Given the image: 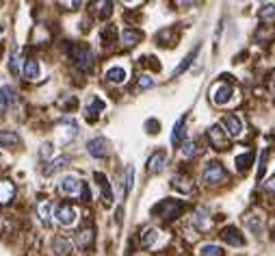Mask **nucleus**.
I'll return each mask as SVG.
<instances>
[{
	"label": "nucleus",
	"instance_id": "ea45409f",
	"mask_svg": "<svg viewBox=\"0 0 275 256\" xmlns=\"http://www.w3.org/2000/svg\"><path fill=\"white\" fill-rule=\"evenodd\" d=\"M273 89H275V83H273Z\"/></svg>",
	"mask_w": 275,
	"mask_h": 256
},
{
	"label": "nucleus",
	"instance_id": "c756f323",
	"mask_svg": "<svg viewBox=\"0 0 275 256\" xmlns=\"http://www.w3.org/2000/svg\"><path fill=\"white\" fill-rule=\"evenodd\" d=\"M67 163H69V159H67V156H59V159H54L52 163H50V167H46V170H44V174H46V176H52L54 171L63 170V167L67 165Z\"/></svg>",
	"mask_w": 275,
	"mask_h": 256
},
{
	"label": "nucleus",
	"instance_id": "6ab92c4d",
	"mask_svg": "<svg viewBox=\"0 0 275 256\" xmlns=\"http://www.w3.org/2000/svg\"><path fill=\"white\" fill-rule=\"evenodd\" d=\"M16 195V187L11 180H0V204H9Z\"/></svg>",
	"mask_w": 275,
	"mask_h": 256
},
{
	"label": "nucleus",
	"instance_id": "aec40b11",
	"mask_svg": "<svg viewBox=\"0 0 275 256\" xmlns=\"http://www.w3.org/2000/svg\"><path fill=\"white\" fill-rule=\"evenodd\" d=\"M141 37H143L141 31H137V29H124L122 31V44L130 48V46H137L139 41H141Z\"/></svg>",
	"mask_w": 275,
	"mask_h": 256
},
{
	"label": "nucleus",
	"instance_id": "f704fd0d",
	"mask_svg": "<svg viewBox=\"0 0 275 256\" xmlns=\"http://www.w3.org/2000/svg\"><path fill=\"white\" fill-rule=\"evenodd\" d=\"M39 156L41 159H50V156H52V146H50V143H44V146L39 148Z\"/></svg>",
	"mask_w": 275,
	"mask_h": 256
},
{
	"label": "nucleus",
	"instance_id": "39448f33",
	"mask_svg": "<svg viewBox=\"0 0 275 256\" xmlns=\"http://www.w3.org/2000/svg\"><path fill=\"white\" fill-rule=\"evenodd\" d=\"M208 139H210V146L214 150H227L230 148V135L223 130V126H210L208 130Z\"/></svg>",
	"mask_w": 275,
	"mask_h": 256
},
{
	"label": "nucleus",
	"instance_id": "423d86ee",
	"mask_svg": "<svg viewBox=\"0 0 275 256\" xmlns=\"http://www.w3.org/2000/svg\"><path fill=\"white\" fill-rule=\"evenodd\" d=\"M232 96H234V89H232L227 83H219V85H214L212 87V94H210L212 102L217 106H226L227 102L232 100Z\"/></svg>",
	"mask_w": 275,
	"mask_h": 256
},
{
	"label": "nucleus",
	"instance_id": "c85d7f7f",
	"mask_svg": "<svg viewBox=\"0 0 275 256\" xmlns=\"http://www.w3.org/2000/svg\"><path fill=\"white\" fill-rule=\"evenodd\" d=\"M197 256H223V250L219 248L217 243H204L202 248H199Z\"/></svg>",
	"mask_w": 275,
	"mask_h": 256
},
{
	"label": "nucleus",
	"instance_id": "393cba45",
	"mask_svg": "<svg viewBox=\"0 0 275 256\" xmlns=\"http://www.w3.org/2000/svg\"><path fill=\"white\" fill-rule=\"evenodd\" d=\"M0 146H7V148L20 146V135L13 133V130H2L0 133Z\"/></svg>",
	"mask_w": 275,
	"mask_h": 256
},
{
	"label": "nucleus",
	"instance_id": "f257e3e1",
	"mask_svg": "<svg viewBox=\"0 0 275 256\" xmlns=\"http://www.w3.org/2000/svg\"><path fill=\"white\" fill-rule=\"evenodd\" d=\"M59 191L63 195H85V198H89V193H87L85 185H82V180L78 178V176L74 174H65L61 180H59Z\"/></svg>",
	"mask_w": 275,
	"mask_h": 256
},
{
	"label": "nucleus",
	"instance_id": "6e6552de",
	"mask_svg": "<svg viewBox=\"0 0 275 256\" xmlns=\"http://www.w3.org/2000/svg\"><path fill=\"white\" fill-rule=\"evenodd\" d=\"M221 239L226 241L227 245H232V248H243L245 245V237L241 235V230L236 226H227L221 230Z\"/></svg>",
	"mask_w": 275,
	"mask_h": 256
},
{
	"label": "nucleus",
	"instance_id": "4c0bfd02",
	"mask_svg": "<svg viewBox=\"0 0 275 256\" xmlns=\"http://www.w3.org/2000/svg\"><path fill=\"white\" fill-rule=\"evenodd\" d=\"M146 128H152L150 133H152V135H156V133H158V128H161V124H158L156 119H147V122H146Z\"/></svg>",
	"mask_w": 275,
	"mask_h": 256
},
{
	"label": "nucleus",
	"instance_id": "412c9836",
	"mask_svg": "<svg viewBox=\"0 0 275 256\" xmlns=\"http://www.w3.org/2000/svg\"><path fill=\"white\" fill-rule=\"evenodd\" d=\"M52 250L57 256H67L69 252H72V241L65 239V237H57L52 243Z\"/></svg>",
	"mask_w": 275,
	"mask_h": 256
},
{
	"label": "nucleus",
	"instance_id": "9b49d317",
	"mask_svg": "<svg viewBox=\"0 0 275 256\" xmlns=\"http://www.w3.org/2000/svg\"><path fill=\"white\" fill-rule=\"evenodd\" d=\"M72 54H74V61H76V65L81 69H89L93 65V52L89 48H85V46H76Z\"/></svg>",
	"mask_w": 275,
	"mask_h": 256
},
{
	"label": "nucleus",
	"instance_id": "f03ea898",
	"mask_svg": "<svg viewBox=\"0 0 275 256\" xmlns=\"http://www.w3.org/2000/svg\"><path fill=\"white\" fill-rule=\"evenodd\" d=\"M226 178H227L226 170H223V165L217 161H210L202 171V180L206 185H221Z\"/></svg>",
	"mask_w": 275,
	"mask_h": 256
},
{
	"label": "nucleus",
	"instance_id": "a211bd4d",
	"mask_svg": "<svg viewBox=\"0 0 275 256\" xmlns=\"http://www.w3.org/2000/svg\"><path fill=\"white\" fill-rule=\"evenodd\" d=\"M193 224L199 228V230H208L210 228V213L206 208H197L193 213Z\"/></svg>",
	"mask_w": 275,
	"mask_h": 256
},
{
	"label": "nucleus",
	"instance_id": "ddd939ff",
	"mask_svg": "<svg viewBox=\"0 0 275 256\" xmlns=\"http://www.w3.org/2000/svg\"><path fill=\"white\" fill-rule=\"evenodd\" d=\"M22 74H24L26 81H39L41 76V68L35 59H26L24 61V68H22Z\"/></svg>",
	"mask_w": 275,
	"mask_h": 256
},
{
	"label": "nucleus",
	"instance_id": "7c9ffc66",
	"mask_svg": "<svg viewBox=\"0 0 275 256\" xmlns=\"http://www.w3.org/2000/svg\"><path fill=\"white\" fill-rule=\"evenodd\" d=\"M258 16L262 17V20H275V2H264V4H260Z\"/></svg>",
	"mask_w": 275,
	"mask_h": 256
},
{
	"label": "nucleus",
	"instance_id": "7ed1b4c3",
	"mask_svg": "<svg viewBox=\"0 0 275 256\" xmlns=\"http://www.w3.org/2000/svg\"><path fill=\"white\" fill-rule=\"evenodd\" d=\"M180 208H182V202H180V200H162V202H158L156 206L152 208V213L162 217V220H174L180 213Z\"/></svg>",
	"mask_w": 275,
	"mask_h": 256
},
{
	"label": "nucleus",
	"instance_id": "bb28decb",
	"mask_svg": "<svg viewBox=\"0 0 275 256\" xmlns=\"http://www.w3.org/2000/svg\"><path fill=\"white\" fill-rule=\"evenodd\" d=\"M234 163H236V170L239 171H245V170H249V165L254 163V152H249L247 150L245 154H239L234 159Z\"/></svg>",
	"mask_w": 275,
	"mask_h": 256
},
{
	"label": "nucleus",
	"instance_id": "dca6fc26",
	"mask_svg": "<svg viewBox=\"0 0 275 256\" xmlns=\"http://www.w3.org/2000/svg\"><path fill=\"white\" fill-rule=\"evenodd\" d=\"M171 187H174L176 191H180V193H191L193 191V183H191V178L189 176H184V174H176L174 178H171Z\"/></svg>",
	"mask_w": 275,
	"mask_h": 256
},
{
	"label": "nucleus",
	"instance_id": "c9c22d12",
	"mask_svg": "<svg viewBox=\"0 0 275 256\" xmlns=\"http://www.w3.org/2000/svg\"><path fill=\"white\" fill-rule=\"evenodd\" d=\"M150 87H154V81L150 76H141V78H139V89H150Z\"/></svg>",
	"mask_w": 275,
	"mask_h": 256
},
{
	"label": "nucleus",
	"instance_id": "72a5a7b5",
	"mask_svg": "<svg viewBox=\"0 0 275 256\" xmlns=\"http://www.w3.org/2000/svg\"><path fill=\"white\" fill-rule=\"evenodd\" d=\"M9 69H11V74L20 72V52H17V50H13L11 61H9Z\"/></svg>",
	"mask_w": 275,
	"mask_h": 256
},
{
	"label": "nucleus",
	"instance_id": "cd10ccee",
	"mask_svg": "<svg viewBox=\"0 0 275 256\" xmlns=\"http://www.w3.org/2000/svg\"><path fill=\"white\" fill-rule=\"evenodd\" d=\"M158 235H161V232H158L156 228H147V230L141 235V245L143 248H152V245L158 241Z\"/></svg>",
	"mask_w": 275,
	"mask_h": 256
},
{
	"label": "nucleus",
	"instance_id": "20e7f679",
	"mask_svg": "<svg viewBox=\"0 0 275 256\" xmlns=\"http://www.w3.org/2000/svg\"><path fill=\"white\" fill-rule=\"evenodd\" d=\"M57 135H59V141H61V143L74 141V139H76V135H78L76 119H69V118L61 119V122H59V126H57Z\"/></svg>",
	"mask_w": 275,
	"mask_h": 256
},
{
	"label": "nucleus",
	"instance_id": "f3484780",
	"mask_svg": "<svg viewBox=\"0 0 275 256\" xmlns=\"http://www.w3.org/2000/svg\"><path fill=\"white\" fill-rule=\"evenodd\" d=\"M93 178H96V183L100 185V189H102V198H104V202L106 204H111L113 202V191H111V185H109V178H106L102 171H96L93 174Z\"/></svg>",
	"mask_w": 275,
	"mask_h": 256
},
{
	"label": "nucleus",
	"instance_id": "58836bf2",
	"mask_svg": "<svg viewBox=\"0 0 275 256\" xmlns=\"http://www.w3.org/2000/svg\"><path fill=\"white\" fill-rule=\"evenodd\" d=\"M264 189H267V191H271V193H275V174L267 180V183H264Z\"/></svg>",
	"mask_w": 275,
	"mask_h": 256
},
{
	"label": "nucleus",
	"instance_id": "473e14b6",
	"mask_svg": "<svg viewBox=\"0 0 275 256\" xmlns=\"http://www.w3.org/2000/svg\"><path fill=\"white\" fill-rule=\"evenodd\" d=\"M124 183H126V193H130V191H132V187H134V165H128V167H126Z\"/></svg>",
	"mask_w": 275,
	"mask_h": 256
},
{
	"label": "nucleus",
	"instance_id": "a878e982",
	"mask_svg": "<svg viewBox=\"0 0 275 256\" xmlns=\"http://www.w3.org/2000/svg\"><path fill=\"white\" fill-rule=\"evenodd\" d=\"M184 124H186V118H180L178 122L174 124V130H171V143L178 146L182 141V135H184Z\"/></svg>",
	"mask_w": 275,
	"mask_h": 256
},
{
	"label": "nucleus",
	"instance_id": "5701e85b",
	"mask_svg": "<svg viewBox=\"0 0 275 256\" xmlns=\"http://www.w3.org/2000/svg\"><path fill=\"white\" fill-rule=\"evenodd\" d=\"M104 109H106V102L102 100V98H97V96H93L91 100L87 102V115H91V118L93 115H100Z\"/></svg>",
	"mask_w": 275,
	"mask_h": 256
},
{
	"label": "nucleus",
	"instance_id": "b1692460",
	"mask_svg": "<svg viewBox=\"0 0 275 256\" xmlns=\"http://www.w3.org/2000/svg\"><path fill=\"white\" fill-rule=\"evenodd\" d=\"M197 52H199V46H195V48L191 50L189 54H186V57L182 59V61H180V65H178V68L174 69V76H180V74H182L184 69H189V65L195 61V57H197Z\"/></svg>",
	"mask_w": 275,
	"mask_h": 256
},
{
	"label": "nucleus",
	"instance_id": "e433bc0d",
	"mask_svg": "<svg viewBox=\"0 0 275 256\" xmlns=\"http://www.w3.org/2000/svg\"><path fill=\"white\" fill-rule=\"evenodd\" d=\"M93 239V235H91V230H82V232H78V241H81L82 245H87L89 241Z\"/></svg>",
	"mask_w": 275,
	"mask_h": 256
},
{
	"label": "nucleus",
	"instance_id": "9d476101",
	"mask_svg": "<svg viewBox=\"0 0 275 256\" xmlns=\"http://www.w3.org/2000/svg\"><path fill=\"white\" fill-rule=\"evenodd\" d=\"M54 217H57V222L61 226H72L74 222H76L78 213H76V208L69 206V204H61V206L54 211Z\"/></svg>",
	"mask_w": 275,
	"mask_h": 256
},
{
	"label": "nucleus",
	"instance_id": "2eb2a0df",
	"mask_svg": "<svg viewBox=\"0 0 275 256\" xmlns=\"http://www.w3.org/2000/svg\"><path fill=\"white\" fill-rule=\"evenodd\" d=\"M16 102V89H13L11 85H4L0 87V115L7 111L9 104H13Z\"/></svg>",
	"mask_w": 275,
	"mask_h": 256
},
{
	"label": "nucleus",
	"instance_id": "4be33fe9",
	"mask_svg": "<svg viewBox=\"0 0 275 256\" xmlns=\"http://www.w3.org/2000/svg\"><path fill=\"white\" fill-rule=\"evenodd\" d=\"M37 213H39V220L44 222L46 226L52 222V204H50L48 200H41V202L37 204Z\"/></svg>",
	"mask_w": 275,
	"mask_h": 256
},
{
	"label": "nucleus",
	"instance_id": "1a4fd4ad",
	"mask_svg": "<svg viewBox=\"0 0 275 256\" xmlns=\"http://www.w3.org/2000/svg\"><path fill=\"white\" fill-rule=\"evenodd\" d=\"M221 126L226 128V133L230 135V137H241V135H243V122H241V118L234 113L226 115V118L221 119Z\"/></svg>",
	"mask_w": 275,
	"mask_h": 256
},
{
	"label": "nucleus",
	"instance_id": "4468645a",
	"mask_svg": "<svg viewBox=\"0 0 275 256\" xmlns=\"http://www.w3.org/2000/svg\"><path fill=\"white\" fill-rule=\"evenodd\" d=\"M126 78H128V72H126V68H122V65H113V68L106 69V81L109 83L122 85V83H126Z\"/></svg>",
	"mask_w": 275,
	"mask_h": 256
},
{
	"label": "nucleus",
	"instance_id": "2f4dec72",
	"mask_svg": "<svg viewBox=\"0 0 275 256\" xmlns=\"http://www.w3.org/2000/svg\"><path fill=\"white\" fill-rule=\"evenodd\" d=\"M199 154V148H197V141H184L182 146V156L184 159H191V156Z\"/></svg>",
	"mask_w": 275,
	"mask_h": 256
},
{
	"label": "nucleus",
	"instance_id": "f8f14e48",
	"mask_svg": "<svg viewBox=\"0 0 275 256\" xmlns=\"http://www.w3.org/2000/svg\"><path fill=\"white\" fill-rule=\"evenodd\" d=\"M165 163H167V152L156 150L150 159H147V171H150V174H158V171L165 167Z\"/></svg>",
	"mask_w": 275,
	"mask_h": 256
},
{
	"label": "nucleus",
	"instance_id": "0eeeda50",
	"mask_svg": "<svg viewBox=\"0 0 275 256\" xmlns=\"http://www.w3.org/2000/svg\"><path fill=\"white\" fill-rule=\"evenodd\" d=\"M87 152L93 156V159H104L109 156V141L104 137H96L87 143Z\"/></svg>",
	"mask_w": 275,
	"mask_h": 256
}]
</instances>
